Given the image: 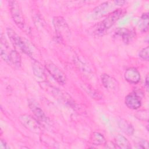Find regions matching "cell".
<instances>
[{"label":"cell","mask_w":149,"mask_h":149,"mask_svg":"<svg viewBox=\"0 0 149 149\" xmlns=\"http://www.w3.org/2000/svg\"><path fill=\"white\" fill-rule=\"evenodd\" d=\"M6 33L10 41L15 48H17L21 51L28 55H31L30 47L23 38L19 36L11 28H8L6 29Z\"/></svg>","instance_id":"7a4b0ae2"},{"label":"cell","mask_w":149,"mask_h":149,"mask_svg":"<svg viewBox=\"0 0 149 149\" xmlns=\"http://www.w3.org/2000/svg\"><path fill=\"white\" fill-rule=\"evenodd\" d=\"M109 8V2H105L101 3L99 6L94 9V12L95 15H101L104 12H105L107 9Z\"/></svg>","instance_id":"ac0fdd59"},{"label":"cell","mask_w":149,"mask_h":149,"mask_svg":"<svg viewBox=\"0 0 149 149\" xmlns=\"http://www.w3.org/2000/svg\"><path fill=\"white\" fill-rule=\"evenodd\" d=\"M101 80L104 87L108 90L116 91L119 88L118 81L108 74H102L101 76Z\"/></svg>","instance_id":"9c48e42d"},{"label":"cell","mask_w":149,"mask_h":149,"mask_svg":"<svg viewBox=\"0 0 149 149\" xmlns=\"http://www.w3.org/2000/svg\"><path fill=\"white\" fill-rule=\"evenodd\" d=\"M45 66L48 73L59 83L63 84L66 82V77L63 73L51 61L45 62Z\"/></svg>","instance_id":"5b68a950"},{"label":"cell","mask_w":149,"mask_h":149,"mask_svg":"<svg viewBox=\"0 0 149 149\" xmlns=\"http://www.w3.org/2000/svg\"><path fill=\"white\" fill-rule=\"evenodd\" d=\"M118 127L127 135H132L134 133V128L133 126L126 120L123 119H119L118 120Z\"/></svg>","instance_id":"4fadbf2b"},{"label":"cell","mask_w":149,"mask_h":149,"mask_svg":"<svg viewBox=\"0 0 149 149\" xmlns=\"http://www.w3.org/2000/svg\"><path fill=\"white\" fill-rule=\"evenodd\" d=\"M90 140L93 145L95 146L104 145L106 143V140L104 136L98 132L92 133L90 136Z\"/></svg>","instance_id":"2e32d148"},{"label":"cell","mask_w":149,"mask_h":149,"mask_svg":"<svg viewBox=\"0 0 149 149\" xmlns=\"http://www.w3.org/2000/svg\"><path fill=\"white\" fill-rule=\"evenodd\" d=\"M125 13L122 9H118L111 12L96 27L95 33L98 35H103L106 30L111 28Z\"/></svg>","instance_id":"6da1fadb"},{"label":"cell","mask_w":149,"mask_h":149,"mask_svg":"<svg viewBox=\"0 0 149 149\" xmlns=\"http://www.w3.org/2000/svg\"><path fill=\"white\" fill-rule=\"evenodd\" d=\"M8 64L13 65L15 68H19L21 65V58L17 51L12 49L9 55Z\"/></svg>","instance_id":"9a60e30c"},{"label":"cell","mask_w":149,"mask_h":149,"mask_svg":"<svg viewBox=\"0 0 149 149\" xmlns=\"http://www.w3.org/2000/svg\"><path fill=\"white\" fill-rule=\"evenodd\" d=\"M137 148H148V142L143 139H140L137 143Z\"/></svg>","instance_id":"7402d4cb"},{"label":"cell","mask_w":149,"mask_h":149,"mask_svg":"<svg viewBox=\"0 0 149 149\" xmlns=\"http://www.w3.org/2000/svg\"><path fill=\"white\" fill-rule=\"evenodd\" d=\"M33 71L34 75L38 78H43L44 77V70L41 65L37 61H34L32 64Z\"/></svg>","instance_id":"e0dca14e"},{"label":"cell","mask_w":149,"mask_h":149,"mask_svg":"<svg viewBox=\"0 0 149 149\" xmlns=\"http://www.w3.org/2000/svg\"><path fill=\"white\" fill-rule=\"evenodd\" d=\"M125 2H126V1H114V3L117 5H123Z\"/></svg>","instance_id":"484cf974"},{"label":"cell","mask_w":149,"mask_h":149,"mask_svg":"<svg viewBox=\"0 0 149 149\" xmlns=\"http://www.w3.org/2000/svg\"><path fill=\"white\" fill-rule=\"evenodd\" d=\"M1 56L2 58L5 61L6 63H8L9 62V55L11 52V49L9 47V45L5 37L1 34Z\"/></svg>","instance_id":"7c38bea8"},{"label":"cell","mask_w":149,"mask_h":149,"mask_svg":"<svg viewBox=\"0 0 149 149\" xmlns=\"http://www.w3.org/2000/svg\"><path fill=\"white\" fill-rule=\"evenodd\" d=\"M125 79L131 84H137L140 80L139 72L134 68L127 69L124 73Z\"/></svg>","instance_id":"30bf717a"},{"label":"cell","mask_w":149,"mask_h":149,"mask_svg":"<svg viewBox=\"0 0 149 149\" xmlns=\"http://www.w3.org/2000/svg\"><path fill=\"white\" fill-rule=\"evenodd\" d=\"M9 10L13 20L20 29L24 27V20L19 4L15 1H9Z\"/></svg>","instance_id":"277c9868"},{"label":"cell","mask_w":149,"mask_h":149,"mask_svg":"<svg viewBox=\"0 0 149 149\" xmlns=\"http://www.w3.org/2000/svg\"><path fill=\"white\" fill-rule=\"evenodd\" d=\"M148 51H149V48L148 47H146L142 49H141L139 53V57H140L144 61H148L149 59V56H148Z\"/></svg>","instance_id":"ffe728a7"},{"label":"cell","mask_w":149,"mask_h":149,"mask_svg":"<svg viewBox=\"0 0 149 149\" xmlns=\"http://www.w3.org/2000/svg\"><path fill=\"white\" fill-rule=\"evenodd\" d=\"M28 105L30 109L33 112L34 118L40 125L45 126L49 124V120L48 118L37 101L33 99H29L28 100Z\"/></svg>","instance_id":"3957f363"},{"label":"cell","mask_w":149,"mask_h":149,"mask_svg":"<svg viewBox=\"0 0 149 149\" xmlns=\"http://www.w3.org/2000/svg\"><path fill=\"white\" fill-rule=\"evenodd\" d=\"M148 15L147 13H143L141 17L142 22L139 26V27L140 28L142 31H146L148 30Z\"/></svg>","instance_id":"d6986e66"},{"label":"cell","mask_w":149,"mask_h":149,"mask_svg":"<svg viewBox=\"0 0 149 149\" xmlns=\"http://www.w3.org/2000/svg\"><path fill=\"white\" fill-rule=\"evenodd\" d=\"M21 123L31 132L38 133L40 132V124L35 118L27 114L22 115L19 118Z\"/></svg>","instance_id":"8992f818"},{"label":"cell","mask_w":149,"mask_h":149,"mask_svg":"<svg viewBox=\"0 0 149 149\" xmlns=\"http://www.w3.org/2000/svg\"><path fill=\"white\" fill-rule=\"evenodd\" d=\"M1 149H5L7 148V145L5 141H3V140H1Z\"/></svg>","instance_id":"cb8c5ba5"},{"label":"cell","mask_w":149,"mask_h":149,"mask_svg":"<svg viewBox=\"0 0 149 149\" xmlns=\"http://www.w3.org/2000/svg\"><path fill=\"white\" fill-rule=\"evenodd\" d=\"M136 117L138 118L139 119L144 120H148V113L147 111H139L136 113Z\"/></svg>","instance_id":"44dd1931"},{"label":"cell","mask_w":149,"mask_h":149,"mask_svg":"<svg viewBox=\"0 0 149 149\" xmlns=\"http://www.w3.org/2000/svg\"><path fill=\"white\" fill-rule=\"evenodd\" d=\"M125 103L129 108L137 109L141 107V101L140 97L136 93H132L125 97Z\"/></svg>","instance_id":"ba28073f"},{"label":"cell","mask_w":149,"mask_h":149,"mask_svg":"<svg viewBox=\"0 0 149 149\" xmlns=\"http://www.w3.org/2000/svg\"><path fill=\"white\" fill-rule=\"evenodd\" d=\"M144 85L146 87L147 90H148V74L146 76L145 81H144Z\"/></svg>","instance_id":"d4e9b609"},{"label":"cell","mask_w":149,"mask_h":149,"mask_svg":"<svg viewBox=\"0 0 149 149\" xmlns=\"http://www.w3.org/2000/svg\"><path fill=\"white\" fill-rule=\"evenodd\" d=\"M115 35L120 37L125 44L129 43L134 37V32L133 30L127 28H119L115 32Z\"/></svg>","instance_id":"8fae6325"},{"label":"cell","mask_w":149,"mask_h":149,"mask_svg":"<svg viewBox=\"0 0 149 149\" xmlns=\"http://www.w3.org/2000/svg\"><path fill=\"white\" fill-rule=\"evenodd\" d=\"M115 143L117 147L122 149H129L131 148L128 140L123 136L118 134L115 138Z\"/></svg>","instance_id":"5bb4252c"},{"label":"cell","mask_w":149,"mask_h":149,"mask_svg":"<svg viewBox=\"0 0 149 149\" xmlns=\"http://www.w3.org/2000/svg\"><path fill=\"white\" fill-rule=\"evenodd\" d=\"M105 146V147L107 148H110V149H112V148H117L115 143H114L113 142H112V141H106V143H105L104 144Z\"/></svg>","instance_id":"603a6c76"},{"label":"cell","mask_w":149,"mask_h":149,"mask_svg":"<svg viewBox=\"0 0 149 149\" xmlns=\"http://www.w3.org/2000/svg\"><path fill=\"white\" fill-rule=\"evenodd\" d=\"M53 24L56 33L61 36L70 33V30L65 20L61 16L55 17L53 19Z\"/></svg>","instance_id":"52a82bcc"}]
</instances>
